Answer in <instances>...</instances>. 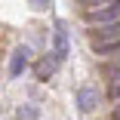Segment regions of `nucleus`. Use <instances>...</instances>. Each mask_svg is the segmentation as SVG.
Instances as JSON below:
<instances>
[{
	"mask_svg": "<svg viewBox=\"0 0 120 120\" xmlns=\"http://www.w3.org/2000/svg\"><path fill=\"white\" fill-rule=\"evenodd\" d=\"M86 22L92 28L120 22V0H114V3H108V6H99V9H86Z\"/></svg>",
	"mask_w": 120,
	"mask_h": 120,
	"instance_id": "f257e3e1",
	"label": "nucleus"
},
{
	"mask_svg": "<svg viewBox=\"0 0 120 120\" xmlns=\"http://www.w3.org/2000/svg\"><path fill=\"white\" fill-rule=\"evenodd\" d=\"M114 40H120V22L92 28V46H95V43H114Z\"/></svg>",
	"mask_w": 120,
	"mask_h": 120,
	"instance_id": "f03ea898",
	"label": "nucleus"
},
{
	"mask_svg": "<svg viewBox=\"0 0 120 120\" xmlns=\"http://www.w3.org/2000/svg\"><path fill=\"white\" fill-rule=\"evenodd\" d=\"M95 105H99V89H92V86H80L77 89V108L83 114H89Z\"/></svg>",
	"mask_w": 120,
	"mask_h": 120,
	"instance_id": "7ed1b4c3",
	"label": "nucleus"
},
{
	"mask_svg": "<svg viewBox=\"0 0 120 120\" xmlns=\"http://www.w3.org/2000/svg\"><path fill=\"white\" fill-rule=\"evenodd\" d=\"M52 43H56V59L62 62V59H68V52H71V46H68V31H65V22H56V37H52Z\"/></svg>",
	"mask_w": 120,
	"mask_h": 120,
	"instance_id": "20e7f679",
	"label": "nucleus"
},
{
	"mask_svg": "<svg viewBox=\"0 0 120 120\" xmlns=\"http://www.w3.org/2000/svg\"><path fill=\"white\" fill-rule=\"evenodd\" d=\"M28 56H31V49H28V46H15V49H12V59H9V74H12V77H19L22 71H25Z\"/></svg>",
	"mask_w": 120,
	"mask_h": 120,
	"instance_id": "39448f33",
	"label": "nucleus"
},
{
	"mask_svg": "<svg viewBox=\"0 0 120 120\" xmlns=\"http://www.w3.org/2000/svg\"><path fill=\"white\" fill-rule=\"evenodd\" d=\"M56 68H59V59H56V56H43V59L37 62V77H40V80H49V77L56 74Z\"/></svg>",
	"mask_w": 120,
	"mask_h": 120,
	"instance_id": "423d86ee",
	"label": "nucleus"
},
{
	"mask_svg": "<svg viewBox=\"0 0 120 120\" xmlns=\"http://www.w3.org/2000/svg\"><path fill=\"white\" fill-rule=\"evenodd\" d=\"M92 49L99 56H120V40H114V43H95Z\"/></svg>",
	"mask_w": 120,
	"mask_h": 120,
	"instance_id": "0eeeda50",
	"label": "nucleus"
},
{
	"mask_svg": "<svg viewBox=\"0 0 120 120\" xmlns=\"http://www.w3.org/2000/svg\"><path fill=\"white\" fill-rule=\"evenodd\" d=\"M37 117H40V111L34 105H22L19 108V120H37Z\"/></svg>",
	"mask_w": 120,
	"mask_h": 120,
	"instance_id": "6e6552de",
	"label": "nucleus"
},
{
	"mask_svg": "<svg viewBox=\"0 0 120 120\" xmlns=\"http://www.w3.org/2000/svg\"><path fill=\"white\" fill-rule=\"evenodd\" d=\"M86 3V9H99V6H108V3H114V0H83Z\"/></svg>",
	"mask_w": 120,
	"mask_h": 120,
	"instance_id": "1a4fd4ad",
	"label": "nucleus"
},
{
	"mask_svg": "<svg viewBox=\"0 0 120 120\" xmlns=\"http://www.w3.org/2000/svg\"><path fill=\"white\" fill-rule=\"evenodd\" d=\"M28 3H31L34 9H49V3H52V0H28Z\"/></svg>",
	"mask_w": 120,
	"mask_h": 120,
	"instance_id": "9d476101",
	"label": "nucleus"
},
{
	"mask_svg": "<svg viewBox=\"0 0 120 120\" xmlns=\"http://www.w3.org/2000/svg\"><path fill=\"white\" fill-rule=\"evenodd\" d=\"M111 95H114V99H120V74H117L114 83H111Z\"/></svg>",
	"mask_w": 120,
	"mask_h": 120,
	"instance_id": "9b49d317",
	"label": "nucleus"
},
{
	"mask_svg": "<svg viewBox=\"0 0 120 120\" xmlns=\"http://www.w3.org/2000/svg\"><path fill=\"white\" fill-rule=\"evenodd\" d=\"M114 117H117V120H120V105H117V111H114Z\"/></svg>",
	"mask_w": 120,
	"mask_h": 120,
	"instance_id": "f8f14e48",
	"label": "nucleus"
}]
</instances>
